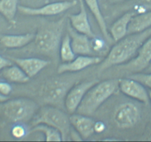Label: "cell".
<instances>
[{"label": "cell", "instance_id": "cell-33", "mask_svg": "<svg viewBox=\"0 0 151 142\" xmlns=\"http://www.w3.org/2000/svg\"><path fill=\"white\" fill-rule=\"evenodd\" d=\"M110 3H119V2H126L127 0H108Z\"/></svg>", "mask_w": 151, "mask_h": 142}, {"label": "cell", "instance_id": "cell-17", "mask_svg": "<svg viewBox=\"0 0 151 142\" xmlns=\"http://www.w3.org/2000/svg\"><path fill=\"white\" fill-rule=\"evenodd\" d=\"M134 15L132 12H125L113 23L109 33L113 42H117L127 36L129 24Z\"/></svg>", "mask_w": 151, "mask_h": 142}, {"label": "cell", "instance_id": "cell-14", "mask_svg": "<svg viewBox=\"0 0 151 142\" xmlns=\"http://www.w3.org/2000/svg\"><path fill=\"white\" fill-rule=\"evenodd\" d=\"M12 62L18 65L29 78H33L47 67L50 62L45 59L36 57L27 58H15L8 57Z\"/></svg>", "mask_w": 151, "mask_h": 142}, {"label": "cell", "instance_id": "cell-29", "mask_svg": "<svg viewBox=\"0 0 151 142\" xmlns=\"http://www.w3.org/2000/svg\"><path fill=\"white\" fill-rule=\"evenodd\" d=\"M12 92V86L10 82L0 81V93L5 95H9Z\"/></svg>", "mask_w": 151, "mask_h": 142}, {"label": "cell", "instance_id": "cell-20", "mask_svg": "<svg viewBox=\"0 0 151 142\" xmlns=\"http://www.w3.org/2000/svg\"><path fill=\"white\" fill-rule=\"evenodd\" d=\"M151 27V11L136 14L133 16L129 24L127 35L140 33Z\"/></svg>", "mask_w": 151, "mask_h": 142}, {"label": "cell", "instance_id": "cell-34", "mask_svg": "<svg viewBox=\"0 0 151 142\" xmlns=\"http://www.w3.org/2000/svg\"><path fill=\"white\" fill-rule=\"evenodd\" d=\"M145 71H146L147 73H151V64L150 65V66L148 67L146 70H145Z\"/></svg>", "mask_w": 151, "mask_h": 142}, {"label": "cell", "instance_id": "cell-11", "mask_svg": "<svg viewBox=\"0 0 151 142\" xmlns=\"http://www.w3.org/2000/svg\"><path fill=\"white\" fill-rule=\"evenodd\" d=\"M119 90L129 98L144 104H148L150 95L146 87L135 79L128 77L118 79Z\"/></svg>", "mask_w": 151, "mask_h": 142}, {"label": "cell", "instance_id": "cell-8", "mask_svg": "<svg viewBox=\"0 0 151 142\" xmlns=\"http://www.w3.org/2000/svg\"><path fill=\"white\" fill-rule=\"evenodd\" d=\"M151 64V36L142 44L136 56L126 63L119 65V69L133 73L145 71Z\"/></svg>", "mask_w": 151, "mask_h": 142}, {"label": "cell", "instance_id": "cell-10", "mask_svg": "<svg viewBox=\"0 0 151 142\" xmlns=\"http://www.w3.org/2000/svg\"><path fill=\"white\" fill-rule=\"evenodd\" d=\"M98 82V80H91L76 82L69 90L65 98V108L68 113L76 112L85 94Z\"/></svg>", "mask_w": 151, "mask_h": 142}, {"label": "cell", "instance_id": "cell-4", "mask_svg": "<svg viewBox=\"0 0 151 142\" xmlns=\"http://www.w3.org/2000/svg\"><path fill=\"white\" fill-rule=\"evenodd\" d=\"M40 124L50 126L59 130L62 135V141L68 140L71 127L70 116L60 108L47 104L38 110L31 120V127Z\"/></svg>", "mask_w": 151, "mask_h": 142}, {"label": "cell", "instance_id": "cell-28", "mask_svg": "<svg viewBox=\"0 0 151 142\" xmlns=\"http://www.w3.org/2000/svg\"><path fill=\"white\" fill-rule=\"evenodd\" d=\"M11 133L13 137L19 139L24 138L28 133L22 123H17L11 128Z\"/></svg>", "mask_w": 151, "mask_h": 142}, {"label": "cell", "instance_id": "cell-9", "mask_svg": "<svg viewBox=\"0 0 151 142\" xmlns=\"http://www.w3.org/2000/svg\"><path fill=\"white\" fill-rule=\"evenodd\" d=\"M113 118L119 128L130 129L135 127L140 121L141 111L134 103H123L115 110Z\"/></svg>", "mask_w": 151, "mask_h": 142}, {"label": "cell", "instance_id": "cell-24", "mask_svg": "<svg viewBox=\"0 0 151 142\" xmlns=\"http://www.w3.org/2000/svg\"><path fill=\"white\" fill-rule=\"evenodd\" d=\"M41 133L45 136L46 141H62V137L60 132L50 126L44 124H40L31 127L28 133Z\"/></svg>", "mask_w": 151, "mask_h": 142}, {"label": "cell", "instance_id": "cell-25", "mask_svg": "<svg viewBox=\"0 0 151 142\" xmlns=\"http://www.w3.org/2000/svg\"><path fill=\"white\" fill-rule=\"evenodd\" d=\"M59 55L62 63L70 62L76 56L73 50L70 42V37L68 33L65 34L62 37L60 46H59Z\"/></svg>", "mask_w": 151, "mask_h": 142}, {"label": "cell", "instance_id": "cell-26", "mask_svg": "<svg viewBox=\"0 0 151 142\" xmlns=\"http://www.w3.org/2000/svg\"><path fill=\"white\" fill-rule=\"evenodd\" d=\"M91 47H92L95 55L106 53L107 52L106 50L108 49L107 44H106V42L98 37H95L91 39Z\"/></svg>", "mask_w": 151, "mask_h": 142}, {"label": "cell", "instance_id": "cell-16", "mask_svg": "<svg viewBox=\"0 0 151 142\" xmlns=\"http://www.w3.org/2000/svg\"><path fill=\"white\" fill-rule=\"evenodd\" d=\"M70 122L74 130L77 132L82 139L91 137L94 132V123L92 118L79 113H73L70 116Z\"/></svg>", "mask_w": 151, "mask_h": 142}, {"label": "cell", "instance_id": "cell-7", "mask_svg": "<svg viewBox=\"0 0 151 142\" xmlns=\"http://www.w3.org/2000/svg\"><path fill=\"white\" fill-rule=\"evenodd\" d=\"M78 3V0L61 1L47 4L40 8L19 5L18 11L20 14L30 16H51L59 15L70 8H73Z\"/></svg>", "mask_w": 151, "mask_h": 142}, {"label": "cell", "instance_id": "cell-15", "mask_svg": "<svg viewBox=\"0 0 151 142\" xmlns=\"http://www.w3.org/2000/svg\"><path fill=\"white\" fill-rule=\"evenodd\" d=\"M68 34L70 37V42L73 50L76 56L85 55V56H96L91 47V38L88 36L76 31L70 24L67 26Z\"/></svg>", "mask_w": 151, "mask_h": 142}, {"label": "cell", "instance_id": "cell-19", "mask_svg": "<svg viewBox=\"0 0 151 142\" xmlns=\"http://www.w3.org/2000/svg\"><path fill=\"white\" fill-rule=\"evenodd\" d=\"M83 1L85 2V5L88 6V8H89L90 11L92 13V14L95 17L96 21L104 39L110 43L113 42V39H112L110 33H109L108 29H107L105 18L101 13L99 0H83Z\"/></svg>", "mask_w": 151, "mask_h": 142}, {"label": "cell", "instance_id": "cell-30", "mask_svg": "<svg viewBox=\"0 0 151 142\" xmlns=\"http://www.w3.org/2000/svg\"><path fill=\"white\" fill-rule=\"evenodd\" d=\"M11 65H13L12 61L9 58H5L2 56V55H0V73L5 68H6L7 67L10 66Z\"/></svg>", "mask_w": 151, "mask_h": 142}, {"label": "cell", "instance_id": "cell-1", "mask_svg": "<svg viewBox=\"0 0 151 142\" xmlns=\"http://www.w3.org/2000/svg\"><path fill=\"white\" fill-rule=\"evenodd\" d=\"M151 36V27L140 33L127 35L117 42L107 53V56L99 64V72H103L113 66L126 63L136 56L144 42Z\"/></svg>", "mask_w": 151, "mask_h": 142}, {"label": "cell", "instance_id": "cell-23", "mask_svg": "<svg viewBox=\"0 0 151 142\" xmlns=\"http://www.w3.org/2000/svg\"><path fill=\"white\" fill-rule=\"evenodd\" d=\"M19 0H0V14L11 24L16 22Z\"/></svg>", "mask_w": 151, "mask_h": 142}, {"label": "cell", "instance_id": "cell-35", "mask_svg": "<svg viewBox=\"0 0 151 142\" xmlns=\"http://www.w3.org/2000/svg\"><path fill=\"white\" fill-rule=\"evenodd\" d=\"M149 95H150V101H151V91L149 93Z\"/></svg>", "mask_w": 151, "mask_h": 142}, {"label": "cell", "instance_id": "cell-3", "mask_svg": "<svg viewBox=\"0 0 151 142\" xmlns=\"http://www.w3.org/2000/svg\"><path fill=\"white\" fill-rule=\"evenodd\" d=\"M118 79H108L96 83L87 92L79 106L77 113L91 116L110 97L114 94L118 87Z\"/></svg>", "mask_w": 151, "mask_h": 142}, {"label": "cell", "instance_id": "cell-5", "mask_svg": "<svg viewBox=\"0 0 151 142\" xmlns=\"http://www.w3.org/2000/svg\"><path fill=\"white\" fill-rule=\"evenodd\" d=\"M77 82L74 78L54 77L43 84L40 96L47 105L65 107V98L69 90Z\"/></svg>", "mask_w": 151, "mask_h": 142}, {"label": "cell", "instance_id": "cell-18", "mask_svg": "<svg viewBox=\"0 0 151 142\" xmlns=\"http://www.w3.org/2000/svg\"><path fill=\"white\" fill-rule=\"evenodd\" d=\"M34 33L4 35L0 38V44L7 49H19L28 45L33 41Z\"/></svg>", "mask_w": 151, "mask_h": 142}, {"label": "cell", "instance_id": "cell-27", "mask_svg": "<svg viewBox=\"0 0 151 142\" xmlns=\"http://www.w3.org/2000/svg\"><path fill=\"white\" fill-rule=\"evenodd\" d=\"M128 77L138 81L145 87H147L151 90V73L141 72V73H133V74L129 75Z\"/></svg>", "mask_w": 151, "mask_h": 142}, {"label": "cell", "instance_id": "cell-13", "mask_svg": "<svg viewBox=\"0 0 151 142\" xmlns=\"http://www.w3.org/2000/svg\"><path fill=\"white\" fill-rule=\"evenodd\" d=\"M79 5V11L76 14H71L68 16L69 24L76 31L85 34L91 39L96 37L93 33L91 24L88 19V12L83 0H78Z\"/></svg>", "mask_w": 151, "mask_h": 142}, {"label": "cell", "instance_id": "cell-2", "mask_svg": "<svg viewBox=\"0 0 151 142\" xmlns=\"http://www.w3.org/2000/svg\"><path fill=\"white\" fill-rule=\"evenodd\" d=\"M65 20L64 17L58 21L45 22L39 27L33 41L36 50L51 58L56 57L63 37Z\"/></svg>", "mask_w": 151, "mask_h": 142}, {"label": "cell", "instance_id": "cell-32", "mask_svg": "<svg viewBox=\"0 0 151 142\" xmlns=\"http://www.w3.org/2000/svg\"><path fill=\"white\" fill-rule=\"evenodd\" d=\"M8 100H9L8 95H5L0 93V104H3V103L6 102Z\"/></svg>", "mask_w": 151, "mask_h": 142}, {"label": "cell", "instance_id": "cell-31", "mask_svg": "<svg viewBox=\"0 0 151 142\" xmlns=\"http://www.w3.org/2000/svg\"><path fill=\"white\" fill-rule=\"evenodd\" d=\"M105 123L101 121H95L94 123V132L96 133H101L105 130Z\"/></svg>", "mask_w": 151, "mask_h": 142}, {"label": "cell", "instance_id": "cell-12", "mask_svg": "<svg viewBox=\"0 0 151 142\" xmlns=\"http://www.w3.org/2000/svg\"><path fill=\"white\" fill-rule=\"evenodd\" d=\"M103 59L102 57L98 56L78 55L70 62L61 64L57 68L58 73L65 74L79 72L93 65H99L102 62Z\"/></svg>", "mask_w": 151, "mask_h": 142}, {"label": "cell", "instance_id": "cell-6", "mask_svg": "<svg viewBox=\"0 0 151 142\" xmlns=\"http://www.w3.org/2000/svg\"><path fill=\"white\" fill-rule=\"evenodd\" d=\"M3 104L2 113L4 116L8 121L14 124H24L31 121L40 109L37 103L26 98L8 100Z\"/></svg>", "mask_w": 151, "mask_h": 142}, {"label": "cell", "instance_id": "cell-21", "mask_svg": "<svg viewBox=\"0 0 151 142\" xmlns=\"http://www.w3.org/2000/svg\"><path fill=\"white\" fill-rule=\"evenodd\" d=\"M0 73L2 77L10 83L25 84L30 80V78L16 64L7 67Z\"/></svg>", "mask_w": 151, "mask_h": 142}, {"label": "cell", "instance_id": "cell-22", "mask_svg": "<svg viewBox=\"0 0 151 142\" xmlns=\"http://www.w3.org/2000/svg\"><path fill=\"white\" fill-rule=\"evenodd\" d=\"M122 6L119 11L132 12L136 15L151 11V0H127Z\"/></svg>", "mask_w": 151, "mask_h": 142}]
</instances>
